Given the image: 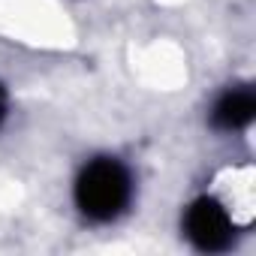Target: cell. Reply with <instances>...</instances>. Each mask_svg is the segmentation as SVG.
Wrapping results in <instances>:
<instances>
[{"mask_svg":"<svg viewBox=\"0 0 256 256\" xmlns=\"http://www.w3.org/2000/svg\"><path fill=\"white\" fill-rule=\"evenodd\" d=\"M184 232L187 238L205 250V253H220L232 244V235H235V226H232V217L229 211L214 199V196H199L187 205V214H184Z\"/></svg>","mask_w":256,"mask_h":256,"instance_id":"7a4b0ae2","label":"cell"},{"mask_svg":"<svg viewBox=\"0 0 256 256\" xmlns=\"http://www.w3.org/2000/svg\"><path fill=\"white\" fill-rule=\"evenodd\" d=\"M4 118H6V90L0 88V124H4Z\"/></svg>","mask_w":256,"mask_h":256,"instance_id":"277c9868","label":"cell"},{"mask_svg":"<svg viewBox=\"0 0 256 256\" xmlns=\"http://www.w3.org/2000/svg\"><path fill=\"white\" fill-rule=\"evenodd\" d=\"M133 196V178L126 166L114 157H96L90 160L78 178H76V205L90 220H114L124 214Z\"/></svg>","mask_w":256,"mask_h":256,"instance_id":"6da1fadb","label":"cell"},{"mask_svg":"<svg viewBox=\"0 0 256 256\" xmlns=\"http://www.w3.org/2000/svg\"><path fill=\"white\" fill-rule=\"evenodd\" d=\"M256 114V94L250 88H235V90H226L214 108H211V124L217 130H244V126L253 120Z\"/></svg>","mask_w":256,"mask_h":256,"instance_id":"3957f363","label":"cell"}]
</instances>
